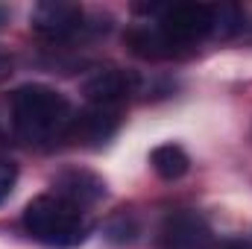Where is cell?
Returning <instances> with one entry per match:
<instances>
[{
  "instance_id": "cell-5",
  "label": "cell",
  "mask_w": 252,
  "mask_h": 249,
  "mask_svg": "<svg viewBox=\"0 0 252 249\" xmlns=\"http://www.w3.org/2000/svg\"><path fill=\"white\" fill-rule=\"evenodd\" d=\"M214 235L196 211H176L161 223L158 249H211Z\"/></svg>"
},
{
  "instance_id": "cell-12",
  "label": "cell",
  "mask_w": 252,
  "mask_h": 249,
  "mask_svg": "<svg viewBox=\"0 0 252 249\" xmlns=\"http://www.w3.org/2000/svg\"><path fill=\"white\" fill-rule=\"evenodd\" d=\"M241 24H244V15H241L238 6H229V3L214 6V35L229 38V35H235L241 30Z\"/></svg>"
},
{
  "instance_id": "cell-1",
  "label": "cell",
  "mask_w": 252,
  "mask_h": 249,
  "mask_svg": "<svg viewBox=\"0 0 252 249\" xmlns=\"http://www.w3.org/2000/svg\"><path fill=\"white\" fill-rule=\"evenodd\" d=\"M9 109H12V126L18 138L27 144L47 147L64 135H70L73 109L67 97L59 94L56 88L38 85V82L21 85L9 100Z\"/></svg>"
},
{
  "instance_id": "cell-3",
  "label": "cell",
  "mask_w": 252,
  "mask_h": 249,
  "mask_svg": "<svg viewBox=\"0 0 252 249\" xmlns=\"http://www.w3.org/2000/svg\"><path fill=\"white\" fill-rule=\"evenodd\" d=\"M156 27L164 32V38L179 50L190 47L208 35H214V6L205 3H173L161 6L156 15Z\"/></svg>"
},
{
  "instance_id": "cell-16",
  "label": "cell",
  "mask_w": 252,
  "mask_h": 249,
  "mask_svg": "<svg viewBox=\"0 0 252 249\" xmlns=\"http://www.w3.org/2000/svg\"><path fill=\"white\" fill-rule=\"evenodd\" d=\"M6 18H9V9H6V6H0V24H6Z\"/></svg>"
},
{
  "instance_id": "cell-11",
  "label": "cell",
  "mask_w": 252,
  "mask_h": 249,
  "mask_svg": "<svg viewBox=\"0 0 252 249\" xmlns=\"http://www.w3.org/2000/svg\"><path fill=\"white\" fill-rule=\"evenodd\" d=\"M138 235H141V226H138V220H135L132 214H118V217L109 220V226H106V241H109V244H118V247L132 244Z\"/></svg>"
},
{
  "instance_id": "cell-13",
  "label": "cell",
  "mask_w": 252,
  "mask_h": 249,
  "mask_svg": "<svg viewBox=\"0 0 252 249\" xmlns=\"http://www.w3.org/2000/svg\"><path fill=\"white\" fill-rule=\"evenodd\" d=\"M15 179H18V167L12 164V161H6V158H0V202L12 193V187H15Z\"/></svg>"
},
{
  "instance_id": "cell-15",
  "label": "cell",
  "mask_w": 252,
  "mask_h": 249,
  "mask_svg": "<svg viewBox=\"0 0 252 249\" xmlns=\"http://www.w3.org/2000/svg\"><path fill=\"white\" fill-rule=\"evenodd\" d=\"M220 249H252L250 241H241V238H235V241H223Z\"/></svg>"
},
{
  "instance_id": "cell-6",
  "label": "cell",
  "mask_w": 252,
  "mask_h": 249,
  "mask_svg": "<svg viewBox=\"0 0 252 249\" xmlns=\"http://www.w3.org/2000/svg\"><path fill=\"white\" fill-rule=\"evenodd\" d=\"M53 196H59L76 208H85L106 196V182L85 167H67L53 179Z\"/></svg>"
},
{
  "instance_id": "cell-14",
  "label": "cell",
  "mask_w": 252,
  "mask_h": 249,
  "mask_svg": "<svg viewBox=\"0 0 252 249\" xmlns=\"http://www.w3.org/2000/svg\"><path fill=\"white\" fill-rule=\"evenodd\" d=\"M9 73H12V56L0 50V82H3V79H6Z\"/></svg>"
},
{
  "instance_id": "cell-10",
  "label": "cell",
  "mask_w": 252,
  "mask_h": 249,
  "mask_svg": "<svg viewBox=\"0 0 252 249\" xmlns=\"http://www.w3.org/2000/svg\"><path fill=\"white\" fill-rule=\"evenodd\" d=\"M150 164H153V170H156L161 179H167V182L182 179L190 170L188 153H185L179 144H161V147H156V150L150 153Z\"/></svg>"
},
{
  "instance_id": "cell-9",
  "label": "cell",
  "mask_w": 252,
  "mask_h": 249,
  "mask_svg": "<svg viewBox=\"0 0 252 249\" xmlns=\"http://www.w3.org/2000/svg\"><path fill=\"white\" fill-rule=\"evenodd\" d=\"M126 41H129L132 53H138V56H144V59H170V56L179 53V50L164 38V32H161L156 24H147V27L129 30Z\"/></svg>"
},
{
  "instance_id": "cell-2",
  "label": "cell",
  "mask_w": 252,
  "mask_h": 249,
  "mask_svg": "<svg viewBox=\"0 0 252 249\" xmlns=\"http://www.w3.org/2000/svg\"><path fill=\"white\" fill-rule=\"evenodd\" d=\"M27 235L38 244L50 249H70L85 244L88 238V220L82 214V208L64 202L53 193H44V196H35L27 208H24V217H21Z\"/></svg>"
},
{
  "instance_id": "cell-4",
  "label": "cell",
  "mask_w": 252,
  "mask_h": 249,
  "mask_svg": "<svg viewBox=\"0 0 252 249\" xmlns=\"http://www.w3.org/2000/svg\"><path fill=\"white\" fill-rule=\"evenodd\" d=\"M30 27L47 41H64L85 30V12L79 3L44 0L30 12Z\"/></svg>"
},
{
  "instance_id": "cell-8",
  "label": "cell",
  "mask_w": 252,
  "mask_h": 249,
  "mask_svg": "<svg viewBox=\"0 0 252 249\" xmlns=\"http://www.w3.org/2000/svg\"><path fill=\"white\" fill-rule=\"evenodd\" d=\"M135 88H138V79L129 70L106 67V70H97L85 82V97L94 106H121V100L135 94Z\"/></svg>"
},
{
  "instance_id": "cell-7",
  "label": "cell",
  "mask_w": 252,
  "mask_h": 249,
  "mask_svg": "<svg viewBox=\"0 0 252 249\" xmlns=\"http://www.w3.org/2000/svg\"><path fill=\"white\" fill-rule=\"evenodd\" d=\"M121 126V106H88L85 112L73 115V124H70V135H76L79 141L97 147V144H106Z\"/></svg>"
}]
</instances>
